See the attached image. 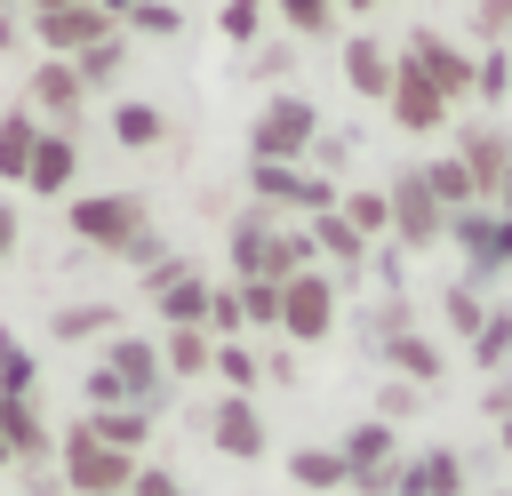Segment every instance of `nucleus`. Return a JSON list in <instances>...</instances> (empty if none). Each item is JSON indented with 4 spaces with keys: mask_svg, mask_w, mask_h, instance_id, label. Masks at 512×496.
Listing matches in <instances>:
<instances>
[{
    "mask_svg": "<svg viewBox=\"0 0 512 496\" xmlns=\"http://www.w3.org/2000/svg\"><path fill=\"white\" fill-rule=\"evenodd\" d=\"M120 64H128V32H104L96 48H80V56H72L80 88H104V80H120Z\"/></svg>",
    "mask_w": 512,
    "mask_h": 496,
    "instance_id": "obj_29",
    "label": "nucleus"
},
{
    "mask_svg": "<svg viewBox=\"0 0 512 496\" xmlns=\"http://www.w3.org/2000/svg\"><path fill=\"white\" fill-rule=\"evenodd\" d=\"M328 328H336V280H328V272L280 280V336H288V344H320Z\"/></svg>",
    "mask_w": 512,
    "mask_h": 496,
    "instance_id": "obj_6",
    "label": "nucleus"
},
{
    "mask_svg": "<svg viewBox=\"0 0 512 496\" xmlns=\"http://www.w3.org/2000/svg\"><path fill=\"white\" fill-rule=\"evenodd\" d=\"M216 336L208 328H160V376H208Z\"/></svg>",
    "mask_w": 512,
    "mask_h": 496,
    "instance_id": "obj_21",
    "label": "nucleus"
},
{
    "mask_svg": "<svg viewBox=\"0 0 512 496\" xmlns=\"http://www.w3.org/2000/svg\"><path fill=\"white\" fill-rule=\"evenodd\" d=\"M384 200H392V240H400V248H432V240H448V208L432 200V184L416 176V160L384 184Z\"/></svg>",
    "mask_w": 512,
    "mask_h": 496,
    "instance_id": "obj_5",
    "label": "nucleus"
},
{
    "mask_svg": "<svg viewBox=\"0 0 512 496\" xmlns=\"http://www.w3.org/2000/svg\"><path fill=\"white\" fill-rule=\"evenodd\" d=\"M384 352H392V368H400L408 384H432V376H440V344H432V336L392 328V336H384Z\"/></svg>",
    "mask_w": 512,
    "mask_h": 496,
    "instance_id": "obj_27",
    "label": "nucleus"
},
{
    "mask_svg": "<svg viewBox=\"0 0 512 496\" xmlns=\"http://www.w3.org/2000/svg\"><path fill=\"white\" fill-rule=\"evenodd\" d=\"M216 448H224V456H240V464H248V456H264V416H256V400H248V392H224V400H216Z\"/></svg>",
    "mask_w": 512,
    "mask_h": 496,
    "instance_id": "obj_17",
    "label": "nucleus"
},
{
    "mask_svg": "<svg viewBox=\"0 0 512 496\" xmlns=\"http://www.w3.org/2000/svg\"><path fill=\"white\" fill-rule=\"evenodd\" d=\"M312 256H328V264H368V240L344 224V208H328V216H312Z\"/></svg>",
    "mask_w": 512,
    "mask_h": 496,
    "instance_id": "obj_24",
    "label": "nucleus"
},
{
    "mask_svg": "<svg viewBox=\"0 0 512 496\" xmlns=\"http://www.w3.org/2000/svg\"><path fill=\"white\" fill-rule=\"evenodd\" d=\"M480 408H488V416H512V376H496V384L480 392Z\"/></svg>",
    "mask_w": 512,
    "mask_h": 496,
    "instance_id": "obj_48",
    "label": "nucleus"
},
{
    "mask_svg": "<svg viewBox=\"0 0 512 496\" xmlns=\"http://www.w3.org/2000/svg\"><path fill=\"white\" fill-rule=\"evenodd\" d=\"M344 152H352V136H344V128H320V136H312V152H304V168L336 184V168H344Z\"/></svg>",
    "mask_w": 512,
    "mask_h": 496,
    "instance_id": "obj_37",
    "label": "nucleus"
},
{
    "mask_svg": "<svg viewBox=\"0 0 512 496\" xmlns=\"http://www.w3.org/2000/svg\"><path fill=\"white\" fill-rule=\"evenodd\" d=\"M392 72H400V64H392L384 40H368V32L344 40V80H352V96H376V104H384V96H392Z\"/></svg>",
    "mask_w": 512,
    "mask_h": 496,
    "instance_id": "obj_15",
    "label": "nucleus"
},
{
    "mask_svg": "<svg viewBox=\"0 0 512 496\" xmlns=\"http://www.w3.org/2000/svg\"><path fill=\"white\" fill-rule=\"evenodd\" d=\"M272 224H280L272 208H240V216H232V240H224V248H232V280H256V264H264V240H272Z\"/></svg>",
    "mask_w": 512,
    "mask_h": 496,
    "instance_id": "obj_20",
    "label": "nucleus"
},
{
    "mask_svg": "<svg viewBox=\"0 0 512 496\" xmlns=\"http://www.w3.org/2000/svg\"><path fill=\"white\" fill-rule=\"evenodd\" d=\"M264 24H272V0H224V8H216V32H224V48H240V56L264 40Z\"/></svg>",
    "mask_w": 512,
    "mask_h": 496,
    "instance_id": "obj_26",
    "label": "nucleus"
},
{
    "mask_svg": "<svg viewBox=\"0 0 512 496\" xmlns=\"http://www.w3.org/2000/svg\"><path fill=\"white\" fill-rule=\"evenodd\" d=\"M344 8H352V16H376L384 0H336V16H344Z\"/></svg>",
    "mask_w": 512,
    "mask_h": 496,
    "instance_id": "obj_50",
    "label": "nucleus"
},
{
    "mask_svg": "<svg viewBox=\"0 0 512 496\" xmlns=\"http://www.w3.org/2000/svg\"><path fill=\"white\" fill-rule=\"evenodd\" d=\"M32 376H40V368H32V352L0 328V392H32Z\"/></svg>",
    "mask_w": 512,
    "mask_h": 496,
    "instance_id": "obj_39",
    "label": "nucleus"
},
{
    "mask_svg": "<svg viewBox=\"0 0 512 496\" xmlns=\"http://www.w3.org/2000/svg\"><path fill=\"white\" fill-rule=\"evenodd\" d=\"M8 248H16V208L0 200V256H8Z\"/></svg>",
    "mask_w": 512,
    "mask_h": 496,
    "instance_id": "obj_49",
    "label": "nucleus"
},
{
    "mask_svg": "<svg viewBox=\"0 0 512 496\" xmlns=\"http://www.w3.org/2000/svg\"><path fill=\"white\" fill-rule=\"evenodd\" d=\"M496 208H504V216H512V168H504V184H496Z\"/></svg>",
    "mask_w": 512,
    "mask_h": 496,
    "instance_id": "obj_52",
    "label": "nucleus"
},
{
    "mask_svg": "<svg viewBox=\"0 0 512 496\" xmlns=\"http://www.w3.org/2000/svg\"><path fill=\"white\" fill-rule=\"evenodd\" d=\"M80 392H88V408H136V400L120 392V376H112V368H88V384H80Z\"/></svg>",
    "mask_w": 512,
    "mask_h": 496,
    "instance_id": "obj_43",
    "label": "nucleus"
},
{
    "mask_svg": "<svg viewBox=\"0 0 512 496\" xmlns=\"http://www.w3.org/2000/svg\"><path fill=\"white\" fill-rule=\"evenodd\" d=\"M416 176L432 184V200L456 216V208H480V192H472V176H464V160L456 152H440V160H416Z\"/></svg>",
    "mask_w": 512,
    "mask_h": 496,
    "instance_id": "obj_23",
    "label": "nucleus"
},
{
    "mask_svg": "<svg viewBox=\"0 0 512 496\" xmlns=\"http://www.w3.org/2000/svg\"><path fill=\"white\" fill-rule=\"evenodd\" d=\"M272 16H280L288 40H328L336 32V0H272Z\"/></svg>",
    "mask_w": 512,
    "mask_h": 496,
    "instance_id": "obj_28",
    "label": "nucleus"
},
{
    "mask_svg": "<svg viewBox=\"0 0 512 496\" xmlns=\"http://www.w3.org/2000/svg\"><path fill=\"white\" fill-rule=\"evenodd\" d=\"M240 328H248V312H240V288H232V280H224V288H216V296H208V336H216V344H232V336H240Z\"/></svg>",
    "mask_w": 512,
    "mask_h": 496,
    "instance_id": "obj_36",
    "label": "nucleus"
},
{
    "mask_svg": "<svg viewBox=\"0 0 512 496\" xmlns=\"http://www.w3.org/2000/svg\"><path fill=\"white\" fill-rule=\"evenodd\" d=\"M408 408H416V384H408V376H400V384H384V424H400Z\"/></svg>",
    "mask_w": 512,
    "mask_h": 496,
    "instance_id": "obj_46",
    "label": "nucleus"
},
{
    "mask_svg": "<svg viewBox=\"0 0 512 496\" xmlns=\"http://www.w3.org/2000/svg\"><path fill=\"white\" fill-rule=\"evenodd\" d=\"M96 8H104V16H128V8H136V0H96Z\"/></svg>",
    "mask_w": 512,
    "mask_h": 496,
    "instance_id": "obj_53",
    "label": "nucleus"
},
{
    "mask_svg": "<svg viewBox=\"0 0 512 496\" xmlns=\"http://www.w3.org/2000/svg\"><path fill=\"white\" fill-rule=\"evenodd\" d=\"M176 24H184V16H176L168 0H136V8L120 16V32H176Z\"/></svg>",
    "mask_w": 512,
    "mask_h": 496,
    "instance_id": "obj_40",
    "label": "nucleus"
},
{
    "mask_svg": "<svg viewBox=\"0 0 512 496\" xmlns=\"http://www.w3.org/2000/svg\"><path fill=\"white\" fill-rule=\"evenodd\" d=\"M64 216H72V232H80L88 248H128L136 232H152L144 192H96V200H72Z\"/></svg>",
    "mask_w": 512,
    "mask_h": 496,
    "instance_id": "obj_4",
    "label": "nucleus"
},
{
    "mask_svg": "<svg viewBox=\"0 0 512 496\" xmlns=\"http://www.w3.org/2000/svg\"><path fill=\"white\" fill-rule=\"evenodd\" d=\"M288 72H296V40H256V48H248V80L280 88Z\"/></svg>",
    "mask_w": 512,
    "mask_h": 496,
    "instance_id": "obj_32",
    "label": "nucleus"
},
{
    "mask_svg": "<svg viewBox=\"0 0 512 496\" xmlns=\"http://www.w3.org/2000/svg\"><path fill=\"white\" fill-rule=\"evenodd\" d=\"M72 176H80V144H72L64 128H40V144H32V176H24V192H32V200H64V192H72Z\"/></svg>",
    "mask_w": 512,
    "mask_h": 496,
    "instance_id": "obj_12",
    "label": "nucleus"
},
{
    "mask_svg": "<svg viewBox=\"0 0 512 496\" xmlns=\"http://www.w3.org/2000/svg\"><path fill=\"white\" fill-rule=\"evenodd\" d=\"M456 160H464L472 192L496 200V184H504V168H512V136H504L496 120H472V128H456Z\"/></svg>",
    "mask_w": 512,
    "mask_h": 496,
    "instance_id": "obj_11",
    "label": "nucleus"
},
{
    "mask_svg": "<svg viewBox=\"0 0 512 496\" xmlns=\"http://www.w3.org/2000/svg\"><path fill=\"white\" fill-rule=\"evenodd\" d=\"M96 368H112V376H120V392H128L144 416L168 400V376H160V344H144V336H112Z\"/></svg>",
    "mask_w": 512,
    "mask_h": 496,
    "instance_id": "obj_9",
    "label": "nucleus"
},
{
    "mask_svg": "<svg viewBox=\"0 0 512 496\" xmlns=\"http://www.w3.org/2000/svg\"><path fill=\"white\" fill-rule=\"evenodd\" d=\"M88 432H96L104 448H120V456H136V448L152 440V416H144V408H88Z\"/></svg>",
    "mask_w": 512,
    "mask_h": 496,
    "instance_id": "obj_25",
    "label": "nucleus"
},
{
    "mask_svg": "<svg viewBox=\"0 0 512 496\" xmlns=\"http://www.w3.org/2000/svg\"><path fill=\"white\" fill-rule=\"evenodd\" d=\"M0 440H8V456H16V464H48V456H56V440H48V424H40V400H32V392H0Z\"/></svg>",
    "mask_w": 512,
    "mask_h": 496,
    "instance_id": "obj_13",
    "label": "nucleus"
},
{
    "mask_svg": "<svg viewBox=\"0 0 512 496\" xmlns=\"http://www.w3.org/2000/svg\"><path fill=\"white\" fill-rule=\"evenodd\" d=\"M80 96H88V88H80V72H72L64 56H40V64L24 72V112H32L40 128H64V136H72V120H80Z\"/></svg>",
    "mask_w": 512,
    "mask_h": 496,
    "instance_id": "obj_7",
    "label": "nucleus"
},
{
    "mask_svg": "<svg viewBox=\"0 0 512 496\" xmlns=\"http://www.w3.org/2000/svg\"><path fill=\"white\" fill-rule=\"evenodd\" d=\"M232 288H240L248 328H280V288H272V280H232Z\"/></svg>",
    "mask_w": 512,
    "mask_h": 496,
    "instance_id": "obj_35",
    "label": "nucleus"
},
{
    "mask_svg": "<svg viewBox=\"0 0 512 496\" xmlns=\"http://www.w3.org/2000/svg\"><path fill=\"white\" fill-rule=\"evenodd\" d=\"M128 496H184V480H176V472H160V464H136Z\"/></svg>",
    "mask_w": 512,
    "mask_h": 496,
    "instance_id": "obj_44",
    "label": "nucleus"
},
{
    "mask_svg": "<svg viewBox=\"0 0 512 496\" xmlns=\"http://www.w3.org/2000/svg\"><path fill=\"white\" fill-rule=\"evenodd\" d=\"M24 496H64V472H40V464H24Z\"/></svg>",
    "mask_w": 512,
    "mask_h": 496,
    "instance_id": "obj_47",
    "label": "nucleus"
},
{
    "mask_svg": "<svg viewBox=\"0 0 512 496\" xmlns=\"http://www.w3.org/2000/svg\"><path fill=\"white\" fill-rule=\"evenodd\" d=\"M504 448H512V416H504Z\"/></svg>",
    "mask_w": 512,
    "mask_h": 496,
    "instance_id": "obj_55",
    "label": "nucleus"
},
{
    "mask_svg": "<svg viewBox=\"0 0 512 496\" xmlns=\"http://www.w3.org/2000/svg\"><path fill=\"white\" fill-rule=\"evenodd\" d=\"M32 144H40V120L16 104V112H0V184H24L32 176Z\"/></svg>",
    "mask_w": 512,
    "mask_h": 496,
    "instance_id": "obj_22",
    "label": "nucleus"
},
{
    "mask_svg": "<svg viewBox=\"0 0 512 496\" xmlns=\"http://www.w3.org/2000/svg\"><path fill=\"white\" fill-rule=\"evenodd\" d=\"M0 464H16V456H8V440H0Z\"/></svg>",
    "mask_w": 512,
    "mask_h": 496,
    "instance_id": "obj_54",
    "label": "nucleus"
},
{
    "mask_svg": "<svg viewBox=\"0 0 512 496\" xmlns=\"http://www.w3.org/2000/svg\"><path fill=\"white\" fill-rule=\"evenodd\" d=\"M160 136H168V112H160V104H144V96H120V104H112V144L152 152Z\"/></svg>",
    "mask_w": 512,
    "mask_h": 496,
    "instance_id": "obj_19",
    "label": "nucleus"
},
{
    "mask_svg": "<svg viewBox=\"0 0 512 496\" xmlns=\"http://www.w3.org/2000/svg\"><path fill=\"white\" fill-rule=\"evenodd\" d=\"M288 480H296V488H344L352 472H344L336 448H296V456H288Z\"/></svg>",
    "mask_w": 512,
    "mask_h": 496,
    "instance_id": "obj_30",
    "label": "nucleus"
},
{
    "mask_svg": "<svg viewBox=\"0 0 512 496\" xmlns=\"http://www.w3.org/2000/svg\"><path fill=\"white\" fill-rule=\"evenodd\" d=\"M104 32H120V16H104L96 0H88V8H40V16H32V48H40V56H64V64H72L80 48H96Z\"/></svg>",
    "mask_w": 512,
    "mask_h": 496,
    "instance_id": "obj_8",
    "label": "nucleus"
},
{
    "mask_svg": "<svg viewBox=\"0 0 512 496\" xmlns=\"http://www.w3.org/2000/svg\"><path fill=\"white\" fill-rule=\"evenodd\" d=\"M208 368H216V376H224L232 392H256V376H264V360H256V352H248L240 336H232V344H216V360H208Z\"/></svg>",
    "mask_w": 512,
    "mask_h": 496,
    "instance_id": "obj_33",
    "label": "nucleus"
},
{
    "mask_svg": "<svg viewBox=\"0 0 512 496\" xmlns=\"http://www.w3.org/2000/svg\"><path fill=\"white\" fill-rule=\"evenodd\" d=\"M208 296H216V280H200V272H176V280H160V288H152V304H160V328H208Z\"/></svg>",
    "mask_w": 512,
    "mask_h": 496,
    "instance_id": "obj_16",
    "label": "nucleus"
},
{
    "mask_svg": "<svg viewBox=\"0 0 512 496\" xmlns=\"http://www.w3.org/2000/svg\"><path fill=\"white\" fill-rule=\"evenodd\" d=\"M96 328H112V304H64V312H56V336H64V344H80V336H96Z\"/></svg>",
    "mask_w": 512,
    "mask_h": 496,
    "instance_id": "obj_38",
    "label": "nucleus"
},
{
    "mask_svg": "<svg viewBox=\"0 0 512 496\" xmlns=\"http://www.w3.org/2000/svg\"><path fill=\"white\" fill-rule=\"evenodd\" d=\"M392 496H464V456H456V448L400 456V480H392Z\"/></svg>",
    "mask_w": 512,
    "mask_h": 496,
    "instance_id": "obj_14",
    "label": "nucleus"
},
{
    "mask_svg": "<svg viewBox=\"0 0 512 496\" xmlns=\"http://www.w3.org/2000/svg\"><path fill=\"white\" fill-rule=\"evenodd\" d=\"M336 208H344V224H352L360 240H384V232H392V200H384V192H344Z\"/></svg>",
    "mask_w": 512,
    "mask_h": 496,
    "instance_id": "obj_31",
    "label": "nucleus"
},
{
    "mask_svg": "<svg viewBox=\"0 0 512 496\" xmlns=\"http://www.w3.org/2000/svg\"><path fill=\"white\" fill-rule=\"evenodd\" d=\"M472 24H480V40H504V32H512V0H480Z\"/></svg>",
    "mask_w": 512,
    "mask_h": 496,
    "instance_id": "obj_45",
    "label": "nucleus"
},
{
    "mask_svg": "<svg viewBox=\"0 0 512 496\" xmlns=\"http://www.w3.org/2000/svg\"><path fill=\"white\" fill-rule=\"evenodd\" d=\"M400 64H416L448 104H464V96H472V80H480V56H472V48H456V40H448V32H432V24H416V32H408Z\"/></svg>",
    "mask_w": 512,
    "mask_h": 496,
    "instance_id": "obj_3",
    "label": "nucleus"
},
{
    "mask_svg": "<svg viewBox=\"0 0 512 496\" xmlns=\"http://www.w3.org/2000/svg\"><path fill=\"white\" fill-rule=\"evenodd\" d=\"M40 8H88V0H24V16H40Z\"/></svg>",
    "mask_w": 512,
    "mask_h": 496,
    "instance_id": "obj_51",
    "label": "nucleus"
},
{
    "mask_svg": "<svg viewBox=\"0 0 512 496\" xmlns=\"http://www.w3.org/2000/svg\"><path fill=\"white\" fill-rule=\"evenodd\" d=\"M480 320H488V312H480V296H472V280H464V288H448V328H464V336H480Z\"/></svg>",
    "mask_w": 512,
    "mask_h": 496,
    "instance_id": "obj_42",
    "label": "nucleus"
},
{
    "mask_svg": "<svg viewBox=\"0 0 512 496\" xmlns=\"http://www.w3.org/2000/svg\"><path fill=\"white\" fill-rule=\"evenodd\" d=\"M336 456H344V472H376V464H400V432H392L384 416H368V424H352V432H344V448H336Z\"/></svg>",
    "mask_w": 512,
    "mask_h": 496,
    "instance_id": "obj_18",
    "label": "nucleus"
},
{
    "mask_svg": "<svg viewBox=\"0 0 512 496\" xmlns=\"http://www.w3.org/2000/svg\"><path fill=\"white\" fill-rule=\"evenodd\" d=\"M392 64H400V56H392ZM384 112H392V128H408V136H432V128H448V112H456V104H448V96H440V88H432L416 64H400V72H392V96H384Z\"/></svg>",
    "mask_w": 512,
    "mask_h": 496,
    "instance_id": "obj_10",
    "label": "nucleus"
},
{
    "mask_svg": "<svg viewBox=\"0 0 512 496\" xmlns=\"http://www.w3.org/2000/svg\"><path fill=\"white\" fill-rule=\"evenodd\" d=\"M56 472H64V496H128V480H136V456H120V448H104L96 432H88V416L56 440Z\"/></svg>",
    "mask_w": 512,
    "mask_h": 496,
    "instance_id": "obj_2",
    "label": "nucleus"
},
{
    "mask_svg": "<svg viewBox=\"0 0 512 496\" xmlns=\"http://www.w3.org/2000/svg\"><path fill=\"white\" fill-rule=\"evenodd\" d=\"M312 136H320V104H312L304 88H272V96H264V112H256V128H248V160L304 168Z\"/></svg>",
    "mask_w": 512,
    "mask_h": 496,
    "instance_id": "obj_1",
    "label": "nucleus"
},
{
    "mask_svg": "<svg viewBox=\"0 0 512 496\" xmlns=\"http://www.w3.org/2000/svg\"><path fill=\"white\" fill-rule=\"evenodd\" d=\"M472 360H480V368H504V360H512V312H488V320H480Z\"/></svg>",
    "mask_w": 512,
    "mask_h": 496,
    "instance_id": "obj_34",
    "label": "nucleus"
},
{
    "mask_svg": "<svg viewBox=\"0 0 512 496\" xmlns=\"http://www.w3.org/2000/svg\"><path fill=\"white\" fill-rule=\"evenodd\" d=\"M504 88H512V56H480V80H472V96H480V104H504Z\"/></svg>",
    "mask_w": 512,
    "mask_h": 496,
    "instance_id": "obj_41",
    "label": "nucleus"
}]
</instances>
